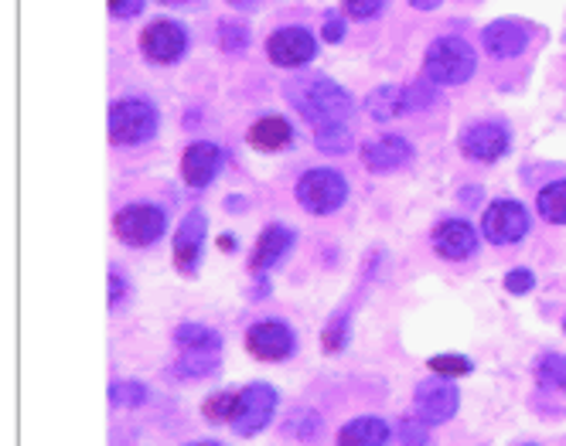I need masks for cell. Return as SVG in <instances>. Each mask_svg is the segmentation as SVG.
<instances>
[{"instance_id":"45","label":"cell","mask_w":566,"mask_h":446,"mask_svg":"<svg viewBox=\"0 0 566 446\" xmlns=\"http://www.w3.org/2000/svg\"><path fill=\"white\" fill-rule=\"evenodd\" d=\"M525 446H539V443H525Z\"/></svg>"},{"instance_id":"16","label":"cell","mask_w":566,"mask_h":446,"mask_svg":"<svg viewBox=\"0 0 566 446\" xmlns=\"http://www.w3.org/2000/svg\"><path fill=\"white\" fill-rule=\"evenodd\" d=\"M294 242H297L294 229H287V225H266L260 232V238H256L253 253H250V269L256 276H263L266 269L280 266L283 259H287V253L294 249Z\"/></svg>"},{"instance_id":"10","label":"cell","mask_w":566,"mask_h":446,"mask_svg":"<svg viewBox=\"0 0 566 446\" xmlns=\"http://www.w3.org/2000/svg\"><path fill=\"white\" fill-rule=\"evenodd\" d=\"M206 232H209V219L206 212H188L175 232V266L185 276H195L201 266V249H206Z\"/></svg>"},{"instance_id":"25","label":"cell","mask_w":566,"mask_h":446,"mask_svg":"<svg viewBox=\"0 0 566 446\" xmlns=\"http://www.w3.org/2000/svg\"><path fill=\"white\" fill-rule=\"evenodd\" d=\"M352 341V310H342L335 314L328 323H325V334H321V348H325L328 354H338L345 351Z\"/></svg>"},{"instance_id":"33","label":"cell","mask_w":566,"mask_h":446,"mask_svg":"<svg viewBox=\"0 0 566 446\" xmlns=\"http://www.w3.org/2000/svg\"><path fill=\"white\" fill-rule=\"evenodd\" d=\"M127 300H130V279L124 269L113 266L109 269V310H124Z\"/></svg>"},{"instance_id":"40","label":"cell","mask_w":566,"mask_h":446,"mask_svg":"<svg viewBox=\"0 0 566 446\" xmlns=\"http://www.w3.org/2000/svg\"><path fill=\"white\" fill-rule=\"evenodd\" d=\"M410 4H413L417 11H433V8H440V0H410Z\"/></svg>"},{"instance_id":"19","label":"cell","mask_w":566,"mask_h":446,"mask_svg":"<svg viewBox=\"0 0 566 446\" xmlns=\"http://www.w3.org/2000/svg\"><path fill=\"white\" fill-rule=\"evenodd\" d=\"M175 348L181 354H222V334L209 323H178Z\"/></svg>"},{"instance_id":"36","label":"cell","mask_w":566,"mask_h":446,"mask_svg":"<svg viewBox=\"0 0 566 446\" xmlns=\"http://www.w3.org/2000/svg\"><path fill=\"white\" fill-rule=\"evenodd\" d=\"M345 8H348L352 18L366 21V18H376L386 8V0H345Z\"/></svg>"},{"instance_id":"7","label":"cell","mask_w":566,"mask_h":446,"mask_svg":"<svg viewBox=\"0 0 566 446\" xmlns=\"http://www.w3.org/2000/svg\"><path fill=\"white\" fill-rule=\"evenodd\" d=\"M413 405H417V416L427 426H440V423H451L458 416V410H461V392H458L454 379L433 375V379L420 382Z\"/></svg>"},{"instance_id":"21","label":"cell","mask_w":566,"mask_h":446,"mask_svg":"<svg viewBox=\"0 0 566 446\" xmlns=\"http://www.w3.org/2000/svg\"><path fill=\"white\" fill-rule=\"evenodd\" d=\"M250 144L263 153H273V150H287L294 144V130L283 116H263L250 127Z\"/></svg>"},{"instance_id":"15","label":"cell","mask_w":566,"mask_h":446,"mask_svg":"<svg viewBox=\"0 0 566 446\" xmlns=\"http://www.w3.org/2000/svg\"><path fill=\"white\" fill-rule=\"evenodd\" d=\"M361 160H366V168L373 174H389V171H399L407 168L413 160V144L407 137H396V134H386V137H376L361 147Z\"/></svg>"},{"instance_id":"42","label":"cell","mask_w":566,"mask_h":446,"mask_svg":"<svg viewBox=\"0 0 566 446\" xmlns=\"http://www.w3.org/2000/svg\"><path fill=\"white\" fill-rule=\"evenodd\" d=\"M219 249L232 253V249H235V235H222V238H219Z\"/></svg>"},{"instance_id":"27","label":"cell","mask_w":566,"mask_h":446,"mask_svg":"<svg viewBox=\"0 0 566 446\" xmlns=\"http://www.w3.org/2000/svg\"><path fill=\"white\" fill-rule=\"evenodd\" d=\"M106 395H109V405H116V410H140V405L150 399L144 382H109Z\"/></svg>"},{"instance_id":"29","label":"cell","mask_w":566,"mask_h":446,"mask_svg":"<svg viewBox=\"0 0 566 446\" xmlns=\"http://www.w3.org/2000/svg\"><path fill=\"white\" fill-rule=\"evenodd\" d=\"M430 372L443 379H461L474 372V361L468 354H433L430 358Z\"/></svg>"},{"instance_id":"35","label":"cell","mask_w":566,"mask_h":446,"mask_svg":"<svg viewBox=\"0 0 566 446\" xmlns=\"http://www.w3.org/2000/svg\"><path fill=\"white\" fill-rule=\"evenodd\" d=\"M533 287H536L533 269H512V273L505 276V290H509V294H515V297L533 294Z\"/></svg>"},{"instance_id":"22","label":"cell","mask_w":566,"mask_h":446,"mask_svg":"<svg viewBox=\"0 0 566 446\" xmlns=\"http://www.w3.org/2000/svg\"><path fill=\"white\" fill-rule=\"evenodd\" d=\"M366 109L369 116L376 119V124H386V119H396L402 113H410L407 106V89L402 86H379L373 89V96L366 99Z\"/></svg>"},{"instance_id":"38","label":"cell","mask_w":566,"mask_h":446,"mask_svg":"<svg viewBox=\"0 0 566 446\" xmlns=\"http://www.w3.org/2000/svg\"><path fill=\"white\" fill-rule=\"evenodd\" d=\"M144 8V0H116V8H109L116 18H130V14H137Z\"/></svg>"},{"instance_id":"2","label":"cell","mask_w":566,"mask_h":446,"mask_svg":"<svg viewBox=\"0 0 566 446\" xmlns=\"http://www.w3.org/2000/svg\"><path fill=\"white\" fill-rule=\"evenodd\" d=\"M423 68L433 86H461L474 75V49L464 38H437L427 49Z\"/></svg>"},{"instance_id":"18","label":"cell","mask_w":566,"mask_h":446,"mask_svg":"<svg viewBox=\"0 0 566 446\" xmlns=\"http://www.w3.org/2000/svg\"><path fill=\"white\" fill-rule=\"evenodd\" d=\"M481 42L495 59H515L525 52V45H530V34H525V28L518 21H495L484 28Z\"/></svg>"},{"instance_id":"30","label":"cell","mask_w":566,"mask_h":446,"mask_svg":"<svg viewBox=\"0 0 566 446\" xmlns=\"http://www.w3.org/2000/svg\"><path fill=\"white\" fill-rule=\"evenodd\" d=\"M235 399H239V392H216V395H209L206 399V405H201V413H206V420L209 423H232V416H235Z\"/></svg>"},{"instance_id":"46","label":"cell","mask_w":566,"mask_h":446,"mask_svg":"<svg viewBox=\"0 0 566 446\" xmlns=\"http://www.w3.org/2000/svg\"><path fill=\"white\" fill-rule=\"evenodd\" d=\"M563 331H566V317H563Z\"/></svg>"},{"instance_id":"34","label":"cell","mask_w":566,"mask_h":446,"mask_svg":"<svg viewBox=\"0 0 566 446\" xmlns=\"http://www.w3.org/2000/svg\"><path fill=\"white\" fill-rule=\"evenodd\" d=\"M219 45L226 49V52H242L250 45V31L242 28V24H235V21H226L222 28H219Z\"/></svg>"},{"instance_id":"41","label":"cell","mask_w":566,"mask_h":446,"mask_svg":"<svg viewBox=\"0 0 566 446\" xmlns=\"http://www.w3.org/2000/svg\"><path fill=\"white\" fill-rule=\"evenodd\" d=\"M478 194H481L478 188H471V191L464 188V191H461V201H464V205H478Z\"/></svg>"},{"instance_id":"32","label":"cell","mask_w":566,"mask_h":446,"mask_svg":"<svg viewBox=\"0 0 566 446\" xmlns=\"http://www.w3.org/2000/svg\"><path fill=\"white\" fill-rule=\"evenodd\" d=\"M399 446H427L430 443V426L420 416H407L396 426Z\"/></svg>"},{"instance_id":"37","label":"cell","mask_w":566,"mask_h":446,"mask_svg":"<svg viewBox=\"0 0 566 446\" xmlns=\"http://www.w3.org/2000/svg\"><path fill=\"white\" fill-rule=\"evenodd\" d=\"M430 103H433V89H427L423 83H417V86L407 89V106L410 109H420V106H430Z\"/></svg>"},{"instance_id":"23","label":"cell","mask_w":566,"mask_h":446,"mask_svg":"<svg viewBox=\"0 0 566 446\" xmlns=\"http://www.w3.org/2000/svg\"><path fill=\"white\" fill-rule=\"evenodd\" d=\"M219 364H222V354H181V358L171 364V375L181 379V382L206 379V375L219 372Z\"/></svg>"},{"instance_id":"28","label":"cell","mask_w":566,"mask_h":446,"mask_svg":"<svg viewBox=\"0 0 566 446\" xmlns=\"http://www.w3.org/2000/svg\"><path fill=\"white\" fill-rule=\"evenodd\" d=\"M314 144H317L321 153H345V150H352V130H348V124L317 127L314 130Z\"/></svg>"},{"instance_id":"3","label":"cell","mask_w":566,"mask_h":446,"mask_svg":"<svg viewBox=\"0 0 566 446\" xmlns=\"http://www.w3.org/2000/svg\"><path fill=\"white\" fill-rule=\"evenodd\" d=\"M297 205L311 215H335L348 201V181L342 171L332 168H314L297 181Z\"/></svg>"},{"instance_id":"6","label":"cell","mask_w":566,"mask_h":446,"mask_svg":"<svg viewBox=\"0 0 566 446\" xmlns=\"http://www.w3.org/2000/svg\"><path fill=\"white\" fill-rule=\"evenodd\" d=\"M113 232L119 242H127L134 249H147L168 232V215L157 205H127L113 219Z\"/></svg>"},{"instance_id":"43","label":"cell","mask_w":566,"mask_h":446,"mask_svg":"<svg viewBox=\"0 0 566 446\" xmlns=\"http://www.w3.org/2000/svg\"><path fill=\"white\" fill-rule=\"evenodd\" d=\"M191 446H219V443H191Z\"/></svg>"},{"instance_id":"9","label":"cell","mask_w":566,"mask_h":446,"mask_svg":"<svg viewBox=\"0 0 566 446\" xmlns=\"http://www.w3.org/2000/svg\"><path fill=\"white\" fill-rule=\"evenodd\" d=\"M481 232L495 246H512L530 235V212H525L518 201H495V205L484 209Z\"/></svg>"},{"instance_id":"26","label":"cell","mask_w":566,"mask_h":446,"mask_svg":"<svg viewBox=\"0 0 566 446\" xmlns=\"http://www.w3.org/2000/svg\"><path fill=\"white\" fill-rule=\"evenodd\" d=\"M536 379H539L543 389L566 392V354H559V351L543 354L539 364H536Z\"/></svg>"},{"instance_id":"47","label":"cell","mask_w":566,"mask_h":446,"mask_svg":"<svg viewBox=\"0 0 566 446\" xmlns=\"http://www.w3.org/2000/svg\"><path fill=\"white\" fill-rule=\"evenodd\" d=\"M171 4H175V0H171Z\"/></svg>"},{"instance_id":"17","label":"cell","mask_w":566,"mask_h":446,"mask_svg":"<svg viewBox=\"0 0 566 446\" xmlns=\"http://www.w3.org/2000/svg\"><path fill=\"white\" fill-rule=\"evenodd\" d=\"M433 249H437V256L451 259V263L468 259L478 253V232L464 219H448L443 225L433 229Z\"/></svg>"},{"instance_id":"1","label":"cell","mask_w":566,"mask_h":446,"mask_svg":"<svg viewBox=\"0 0 566 446\" xmlns=\"http://www.w3.org/2000/svg\"><path fill=\"white\" fill-rule=\"evenodd\" d=\"M287 99L294 103V109L307 119L314 130L317 127H328V124H345V119L355 113L352 96L338 83L325 78V75L287 83Z\"/></svg>"},{"instance_id":"39","label":"cell","mask_w":566,"mask_h":446,"mask_svg":"<svg viewBox=\"0 0 566 446\" xmlns=\"http://www.w3.org/2000/svg\"><path fill=\"white\" fill-rule=\"evenodd\" d=\"M325 38H328L332 45H338V42H342V38H345V24H342V18H328V21H325Z\"/></svg>"},{"instance_id":"4","label":"cell","mask_w":566,"mask_h":446,"mask_svg":"<svg viewBox=\"0 0 566 446\" xmlns=\"http://www.w3.org/2000/svg\"><path fill=\"white\" fill-rule=\"evenodd\" d=\"M157 134V109L147 99H119L109 106V140L119 147L147 144Z\"/></svg>"},{"instance_id":"13","label":"cell","mask_w":566,"mask_h":446,"mask_svg":"<svg viewBox=\"0 0 566 446\" xmlns=\"http://www.w3.org/2000/svg\"><path fill=\"white\" fill-rule=\"evenodd\" d=\"M317 45H314V34L307 28H280L270 34L266 42V55L283 65V68H301L314 59Z\"/></svg>"},{"instance_id":"8","label":"cell","mask_w":566,"mask_h":446,"mask_svg":"<svg viewBox=\"0 0 566 446\" xmlns=\"http://www.w3.org/2000/svg\"><path fill=\"white\" fill-rule=\"evenodd\" d=\"M247 351L260 361H287L297 351V334L287 320L266 317L247 331Z\"/></svg>"},{"instance_id":"31","label":"cell","mask_w":566,"mask_h":446,"mask_svg":"<svg viewBox=\"0 0 566 446\" xmlns=\"http://www.w3.org/2000/svg\"><path fill=\"white\" fill-rule=\"evenodd\" d=\"M283 433L287 436H294V439H301V443H307V439H314L317 433H321V416L317 413H304V410H297L291 420H287V426H283Z\"/></svg>"},{"instance_id":"5","label":"cell","mask_w":566,"mask_h":446,"mask_svg":"<svg viewBox=\"0 0 566 446\" xmlns=\"http://www.w3.org/2000/svg\"><path fill=\"white\" fill-rule=\"evenodd\" d=\"M280 405V392L270 382H250L235 399V416H232V433L235 436H256L263 433Z\"/></svg>"},{"instance_id":"20","label":"cell","mask_w":566,"mask_h":446,"mask_svg":"<svg viewBox=\"0 0 566 446\" xmlns=\"http://www.w3.org/2000/svg\"><path fill=\"white\" fill-rule=\"evenodd\" d=\"M392 436L389 423L379 416H361L342 426L338 433V446H386Z\"/></svg>"},{"instance_id":"44","label":"cell","mask_w":566,"mask_h":446,"mask_svg":"<svg viewBox=\"0 0 566 446\" xmlns=\"http://www.w3.org/2000/svg\"><path fill=\"white\" fill-rule=\"evenodd\" d=\"M109 8H116V0H109Z\"/></svg>"},{"instance_id":"14","label":"cell","mask_w":566,"mask_h":446,"mask_svg":"<svg viewBox=\"0 0 566 446\" xmlns=\"http://www.w3.org/2000/svg\"><path fill=\"white\" fill-rule=\"evenodd\" d=\"M222 164H226L222 147L212 144V140H198L181 157V178H185L188 188H209L219 178Z\"/></svg>"},{"instance_id":"11","label":"cell","mask_w":566,"mask_h":446,"mask_svg":"<svg viewBox=\"0 0 566 446\" xmlns=\"http://www.w3.org/2000/svg\"><path fill=\"white\" fill-rule=\"evenodd\" d=\"M509 144H512V134L505 124H474L461 134V150L464 157L471 160H481V164H495L509 153Z\"/></svg>"},{"instance_id":"12","label":"cell","mask_w":566,"mask_h":446,"mask_svg":"<svg viewBox=\"0 0 566 446\" xmlns=\"http://www.w3.org/2000/svg\"><path fill=\"white\" fill-rule=\"evenodd\" d=\"M140 49L150 62L157 65H171L185 55L188 49V34L178 21H154L144 34H140Z\"/></svg>"},{"instance_id":"24","label":"cell","mask_w":566,"mask_h":446,"mask_svg":"<svg viewBox=\"0 0 566 446\" xmlns=\"http://www.w3.org/2000/svg\"><path fill=\"white\" fill-rule=\"evenodd\" d=\"M536 209L549 225H563L566 222V181H553L539 191Z\"/></svg>"}]
</instances>
